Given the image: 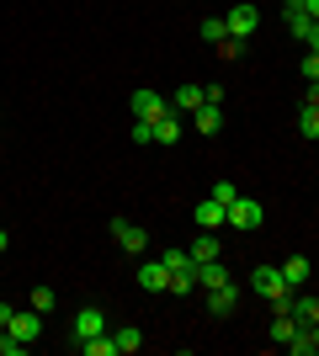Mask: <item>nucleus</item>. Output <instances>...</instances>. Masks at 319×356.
I'll return each mask as SVG.
<instances>
[{"label":"nucleus","instance_id":"f257e3e1","mask_svg":"<svg viewBox=\"0 0 319 356\" xmlns=\"http://www.w3.org/2000/svg\"><path fill=\"white\" fill-rule=\"evenodd\" d=\"M250 293L266 298L272 314H293V287L282 282V271H277V266H256V271H250Z\"/></svg>","mask_w":319,"mask_h":356},{"label":"nucleus","instance_id":"f03ea898","mask_svg":"<svg viewBox=\"0 0 319 356\" xmlns=\"http://www.w3.org/2000/svg\"><path fill=\"white\" fill-rule=\"evenodd\" d=\"M96 335H106V314L96 309V303H85V309H75V319H69V341H96Z\"/></svg>","mask_w":319,"mask_h":356},{"label":"nucleus","instance_id":"7ed1b4c3","mask_svg":"<svg viewBox=\"0 0 319 356\" xmlns=\"http://www.w3.org/2000/svg\"><path fill=\"white\" fill-rule=\"evenodd\" d=\"M229 223H234L240 234H256L261 223H266V208H261L256 197H234V202H229Z\"/></svg>","mask_w":319,"mask_h":356},{"label":"nucleus","instance_id":"20e7f679","mask_svg":"<svg viewBox=\"0 0 319 356\" xmlns=\"http://www.w3.org/2000/svg\"><path fill=\"white\" fill-rule=\"evenodd\" d=\"M128 106H133V118H144V122H160L170 112V96H160V90H149V86H138L133 96H128Z\"/></svg>","mask_w":319,"mask_h":356},{"label":"nucleus","instance_id":"39448f33","mask_svg":"<svg viewBox=\"0 0 319 356\" xmlns=\"http://www.w3.org/2000/svg\"><path fill=\"white\" fill-rule=\"evenodd\" d=\"M112 239H117V250H128V255L149 250V234H144L138 223H128V218H112Z\"/></svg>","mask_w":319,"mask_h":356},{"label":"nucleus","instance_id":"423d86ee","mask_svg":"<svg viewBox=\"0 0 319 356\" xmlns=\"http://www.w3.org/2000/svg\"><path fill=\"white\" fill-rule=\"evenodd\" d=\"M224 22H229V38H240V43H245V38H250V32L261 27V11L250 6V0H240V6H234V11H229Z\"/></svg>","mask_w":319,"mask_h":356},{"label":"nucleus","instance_id":"0eeeda50","mask_svg":"<svg viewBox=\"0 0 319 356\" xmlns=\"http://www.w3.org/2000/svg\"><path fill=\"white\" fill-rule=\"evenodd\" d=\"M6 330H11V335H16L22 346H32L38 335H43V314H38V309H16V314H11V325H6Z\"/></svg>","mask_w":319,"mask_h":356},{"label":"nucleus","instance_id":"6e6552de","mask_svg":"<svg viewBox=\"0 0 319 356\" xmlns=\"http://www.w3.org/2000/svg\"><path fill=\"white\" fill-rule=\"evenodd\" d=\"M240 298H245V287H234V282L213 287V293H208V314H213V319H229V314L240 309Z\"/></svg>","mask_w":319,"mask_h":356},{"label":"nucleus","instance_id":"1a4fd4ad","mask_svg":"<svg viewBox=\"0 0 319 356\" xmlns=\"http://www.w3.org/2000/svg\"><path fill=\"white\" fill-rule=\"evenodd\" d=\"M224 282H234L224 255H218V261H197V293H213V287H224Z\"/></svg>","mask_w":319,"mask_h":356},{"label":"nucleus","instance_id":"9d476101","mask_svg":"<svg viewBox=\"0 0 319 356\" xmlns=\"http://www.w3.org/2000/svg\"><path fill=\"white\" fill-rule=\"evenodd\" d=\"M138 287L144 293H170V266L165 261H144L138 266Z\"/></svg>","mask_w":319,"mask_h":356},{"label":"nucleus","instance_id":"9b49d317","mask_svg":"<svg viewBox=\"0 0 319 356\" xmlns=\"http://www.w3.org/2000/svg\"><path fill=\"white\" fill-rule=\"evenodd\" d=\"M192 128H197L202 138H213L218 128H224V106H213V102H202L197 112H192Z\"/></svg>","mask_w":319,"mask_h":356},{"label":"nucleus","instance_id":"f8f14e48","mask_svg":"<svg viewBox=\"0 0 319 356\" xmlns=\"http://www.w3.org/2000/svg\"><path fill=\"white\" fill-rule=\"evenodd\" d=\"M192 218H197V229H218V223H229V208L218 202V197H202Z\"/></svg>","mask_w":319,"mask_h":356},{"label":"nucleus","instance_id":"ddd939ff","mask_svg":"<svg viewBox=\"0 0 319 356\" xmlns=\"http://www.w3.org/2000/svg\"><path fill=\"white\" fill-rule=\"evenodd\" d=\"M277 271H282V282H288L293 293H298V287H304L309 277H314V266H309L304 255H288V261H282V266H277Z\"/></svg>","mask_w":319,"mask_h":356},{"label":"nucleus","instance_id":"4468645a","mask_svg":"<svg viewBox=\"0 0 319 356\" xmlns=\"http://www.w3.org/2000/svg\"><path fill=\"white\" fill-rule=\"evenodd\" d=\"M288 356H319V325H304L298 335H293Z\"/></svg>","mask_w":319,"mask_h":356},{"label":"nucleus","instance_id":"2eb2a0df","mask_svg":"<svg viewBox=\"0 0 319 356\" xmlns=\"http://www.w3.org/2000/svg\"><path fill=\"white\" fill-rule=\"evenodd\" d=\"M202 106V86H176L170 90V112H197Z\"/></svg>","mask_w":319,"mask_h":356},{"label":"nucleus","instance_id":"dca6fc26","mask_svg":"<svg viewBox=\"0 0 319 356\" xmlns=\"http://www.w3.org/2000/svg\"><path fill=\"white\" fill-rule=\"evenodd\" d=\"M224 255V245L213 239V229H197V245H192V261H218Z\"/></svg>","mask_w":319,"mask_h":356},{"label":"nucleus","instance_id":"f3484780","mask_svg":"<svg viewBox=\"0 0 319 356\" xmlns=\"http://www.w3.org/2000/svg\"><path fill=\"white\" fill-rule=\"evenodd\" d=\"M293 319H298V330L319 325V298H298V293H293Z\"/></svg>","mask_w":319,"mask_h":356},{"label":"nucleus","instance_id":"a211bd4d","mask_svg":"<svg viewBox=\"0 0 319 356\" xmlns=\"http://www.w3.org/2000/svg\"><path fill=\"white\" fill-rule=\"evenodd\" d=\"M293 335H298V319H293V314H277V319H272V341L282 346V351H288V346H293Z\"/></svg>","mask_w":319,"mask_h":356},{"label":"nucleus","instance_id":"6ab92c4d","mask_svg":"<svg viewBox=\"0 0 319 356\" xmlns=\"http://www.w3.org/2000/svg\"><path fill=\"white\" fill-rule=\"evenodd\" d=\"M154 138H160V144H176V138H181V118H176V112H165V118H160V122H154Z\"/></svg>","mask_w":319,"mask_h":356},{"label":"nucleus","instance_id":"aec40b11","mask_svg":"<svg viewBox=\"0 0 319 356\" xmlns=\"http://www.w3.org/2000/svg\"><path fill=\"white\" fill-rule=\"evenodd\" d=\"M85 356H117V335H96V341H80Z\"/></svg>","mask_w":319,"mask_h":356},{"label":"nucleus","instance_id":"412c9836","mask_svg":"<svg viewBox=\"0 0 319 356\" xmlns=\"http://www.w3.org/2000/svg\"><path fill=\"white\" fill-rule=\"evenodd\" d=\"M282 16H288V32L298 38V43H304V38H309V27H314V16H309V11H282Z\"/></svg>","mask_w":319,"mask_h":356},{"label":"nucleus","instance_id":"4be33fe9","mask_svg":"<svg viewBox=\"0 0 319 356\" xmlns=\"http://www.w3.org/2000/svg\"><path fill=\"white\" fill-rule=\"evenodd\" d=\"M138 346H144V330H138V325H122L117 330V351L128 356V351H138Z\"/></svg>","mask_w":319,"mask_h":356},{"label":"nucleus","instance_id":"5701e85b","mask_svg":"<svg viewBox=\"0 0 319 356\" xmlns=\"http://www.w3.org/2000/svg\"><path fill=\"white\" fill-rule=\"evenodd\" d=\"M298 134L319 138V106H298Z\"/></svg>","mask_w":319,"mask_h":356},{"label":"nucleus","instance_id":"b1692460","mask_svg":"<svg viewBox=\"0 0 319 356\" xmlns=\"http://www.w3.org/2000/svg\"><path fill=\"white\" fill-rule=\"evenodd\" d=\"M202 38H208V43H224V38H229V22H224V16H202Z\"/></svg>","mask_w":319,"mask_h":356},{"label":"nucleus","instance_id":"393cba45","mask_svg":"<svg viewBox=\"0 0 319 356\" xmlns=\"http://www.w3.org/2000/svg\"><path fill=\"white\" fill-rule=\"evenodd\" d=\"M54 303H59V293H54V287H32V309H38V314H48Z\"/></svg>","mask_w":319,"mask_h":356},{"label":"nucleus","instance_id":"a878e982","mask_svg":"<svg viewBox=\"0 0 319 356\" xmlns=\"http://www.w3.org/2000/svg\"><path fill=\"white\" fill-rule=\"evenodd\" d=\"M208 197H218V202H224V208H229V202L240 197V186H234V181H213V192H208Z\"/></svg>","mask_w":319,"mask_h":356},{"label":"nucleus","instance_id":"bb28decb","mask_svg":"<svg viewBox=\"0 0 319 356\" xmlns=\"http://www.w3.org/2000/svg\"><path fill=\"white\" fill-rule=\"evenodd\" d=\"M133 144H154V122L133 118Z\"/></svg>","mask_w":319,"mask_h":356},{"label":"nucleus","instance_id":"cd10ccee","mask_svg":"<svg viewBox=\"0 0 319 356\" xmlns=\"http://www.w3.org/2000/svg\"><path fill=\"white\" fill-rule=\"evenodd\" d=\"M304 80H319V54H304Z\"/></svg>","mask_w":319,"mask_h":356},{"label":"nucleus","instance_id":"c85d7f7f","mask_svg":"<svg viewBox=\"0 0 319 356\" xmlns=\"http://www.w3.org/2000/svg\"><path fill=\"white\" fill-rule=\"evenodd\" d=\"M304 106H319V80H309V90H304Z\"/></svg>","mask_w":319,"mask_h":356},{"label":"nucleus","instance_id":"c756f323","mask_svg":"<svg viewBox=\"0 0 319 356\" xmlns=\"http://www.w3.org/2000/svg\"><path fill=\"white\" fill-rule=\"evenodd\" d=\"M304 43H309V54H319V22L309 27V38H304Z\"/></svg>","mask_w":319,"mask_h":356},{"label":"nucleus","instance_id":"7c9ffc66","mask_svg":"<svg viewBox=\"0 0 319 356\" xmlns=\"http://www.w3.org/2000/svg\"><path fill=\"white\" fill-rule=\"evenodd\" d=\"M304 11H309V16H314V22H319V0H304Z\"/></svg>","mask_w":319,"mask_h":356},{"label":"nucleus","instance_id":"2f4dec72","mask_svg":"<svg viewBox=\"0 0 319 356\" xmlns=\"http://www.w3.org/2000/svg\"><path fill=\"white\" fill-rule=\"evenodd\" d=\"M6 245H11V234H6V229H0V250H6Z\"/></svg>","mask_w":319,"mask_h":356}]
</instances>
